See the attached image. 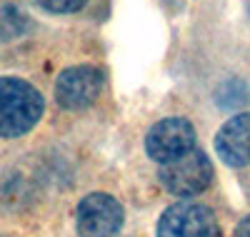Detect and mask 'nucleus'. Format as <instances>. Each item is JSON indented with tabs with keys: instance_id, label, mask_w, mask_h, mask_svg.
<instances>
[{
	"instance_id": "39448f33",
	"label": "nucleus",
	"mask_w": 250,
	"mask_h": 237,
	"mask_svg": "<svg viewBox=\"0 0 250 237\" xmlns=\"http://www.w3.org/2000/svg\"><path fill=\"white\" fill-rule=\"evenodd\" d=\"M193 147H195V127L185 118H165L155 122L145 135L148 158L160 165L178 160L180 155L190 153Z\"/></svg>"
},
{
	"instance_id": "6e6552de",
	"label": "nucleus",
	"mask_w": 250,
	"mask_h": 237,
	"mask_svg": "<svg viewBox=\"0 0 250 237\" xmlns=\"http://www.w3.org/2000/svg\"><path fill=\"white\" fill-rule=\"evenodd\" d=\"M28 18L23 10H18L13 5H5L0 10V38L3 40H13V38H20L25 30H28Z\"/></svg>"
},
{
	"instance_id": "0eeeda50",
	"label": "nucleus",
	"mask_w": 250,
	"mask_h": 237,
	"mask_svg": "<svg viewBox=\"0 0 250 237\" xmlns=\"http://www.w3.org/2000/svg\"><path fill=\"white\" fill-rule=\"evenodd\" d=\"M215 150L225 165L248 167L250 165V113H240L228 120L218 135Z\"/></svg>"
},
{
	"instance_id": "20e7f679",
	"label": "nucleus",
	"mask_w": 250,
	"mask_h": 237,
	"mask_svg": "<svg viewBox=\"0 0 250 237\" xmlns=\"http://www.w3.org/2000/svg\"><path fill=\"white\" fill-rule=\"evenodd\" d=\"M75 227L80 237H115L123 227V207L108 192H90L78 202Z\"/></svg>"
},
{
	"instance_id": "9b49d317",
	"label": "nucleus",
	"mask_w": 250,
	"mask_h": 237,
	"mask_svg": "<svg viewBox=\"0 0 250 237\" xmlns=\"http://www.w3.org/2000/svg\"><path fill=\"white\" fill-rule=\"evenodd\" d=\"M235 237H250V215L238 222V227H235Z\"/></svg>"
},
{
	"instance_id": "1a4fd4ad",
	"label": "nucleus",
	"mask_w": 250,
	"mask_h": 237,
	"mask_svg": "<svg viewBox=\"0 0 250 237\" xmlns=\"http://www.w3.org/2000/svg\"><path fill=\"white\" fill-rule=\"evenodd\" d=\"M230 88H233V93L228 90V85H220V88H218V105H223V107H238V105L248 102V88H245V82L230 80Z\"/></svg>"
},
{
	"instance_id": "f03ea898",
	"label": "nucleus",
	"mask_w": 250,
	"mask_h": 237,
	"mask_svg": "<svg viewBox=\"0 0 250 237\" xmlns=\"http://www.w3.org/2000/svg\"><path fill=\"white\" fill-rule=\"evenodd\" d=\"M160 185L175 198H193L213 182V162L203 150L193 147L190 153L180 155L178 160H170L160 165L158 170Z\"/></svg>"
},
{
	"instance_id": "9d476101",
	"label": "nucleus",
	"mask_w": 250,
	"mask_h": 237,
	"mask_svg": "<svg viewBox=\"0 0 250 237\" xmlns=\"http://www.w3.org/2000/svg\"><path fill=\"white\" fill-rule=\"evenodd\" d=\"M38 3H40V8H45L50 13H75L88 0H38Z\"/></svg>"
},
{
	"instance_id": "7ed1b4c3",
	"label": "nucleus",
	"mask_w": 250,
	"mask_h": 237,
	"mask_svg": "<svg viewBox=\"0 0 250 237\" xmlns=\"http://www.w3.org/2000/svg\"><path fill=\"white\" fill-rule=\"evenodd\" d=\"M155 237H223L218 217L200 202L180 200L160 215Z\"/></svg>"
},
{
	"instance_id": "f257e3e1",
	"label": "nucleus",
	"mask_w": 250,
	"mask_h": 237,
	"mask_svg": "<svg viewBox=\"0 0 250 237\" xmlns=\"http://www.w3.org/2000/svg\"><path fill=\"white\" fill-rule=\"evenodd\" d=\"M43 95L20 78H0V138L30 133L43 115Z\"/></svg>"
},
{
	"instance_id": "423d86ee",
	"label": "nucleus",
	"mask_w": 250,
	"mask_h": 237,
	"mask_svg": "<svg viewBox=\"0 0 250 237\" xmlns=\"http://www.w3.org/2000/svg\"><path fill=\"white\" fill-rule=\"evenodd\" d=\"M103 90V73L93 65L65 68L55 80V102L65 110H83L98 100Z\"/></svg>"
}]
</instances>
